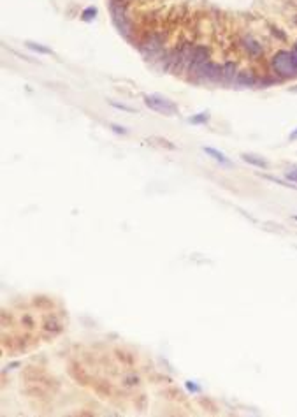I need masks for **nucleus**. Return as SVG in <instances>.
Instances as JSON below:
<instances>
[{
  "label": "nucleus",
  "instance_id": "nucleus-23",
  "mask_svg": "<svg viewBox=\"0 0 297 417\" xmlns=\"http://www.w3.org/2000/svg\"><path fill=\"white\" fill-rule=\"evenodd\" d=\"M290 55H292V62H293V65L297 67V43L292 46V50H290Z\"/></svg>",
  "mask_w": 297,
  "mask_h": 417
},
{
  "label": "nucleus",
  "instance_id": "nucleus-11",
  "mask_svg": "<svg viewBox=\"0 0 297 417\" xmlns=\"http://www.w3.org/2000/svg\"><path fill=\"white\" fill-rule=\"evenodd\" d=\"M234 81L237 83V85H241V87H253L255 83H257V76H255L253 71H239L236 74V79Z\"/></svg>",
  "mask_w": 297,
  "mask_h": 417
},
{
  "label": "nucleus",
  "instance_id": "nucleus-5",
  "mask_svg": "<svg viewBox=\"0 0 297 417\" xmlns=\"http://www.w3.org/2000/svg\"><path fill=\"white\" fill-rule=\"evenodd\" d=\"M197 78L208 83H216L220 79H223V65L216 64V62H206L199 71H197Z\"/></svg>",
  "mask_w": 297,
  "mask_h": 417
},
{
  "label": "nucleus",
  "instance_id": "nucleus-18",
  "mask_svg": "<svg viewBox=\"0 0 297 417\" xmlns=\"http://www.w3.org/2000/svg\"><path fill=\"white\" fill-rule=\"evenodd\" d=\"M264 178L265 180H269V181H272V183H278V185H281V187H286V188H293V190H297V185H292V183H288L286 180H279V178H274V176H265L264 174Z\"/></svg>",
  "mask_w": 297,
  "mask_h": 417
},
{
  "label": "nucleus",
  "instance_id": "nucleus-24",
  "mask_svg": "<svg viewBox=\"0 0 297 417\" xmlns=\"http://www.w3.org/2000/svg\"><path fill=\"white\" fill-rule=\"evenodd\" d=\"M288 139H290V141H297V127H295V129L292 130V132H290Z\"/></svg>",
  "mask_w": 297,
  "mask_h": 417
},
{
  "label": "nucleus",
  "instance_id": "nucleus-22",
  "mask_svg": "<svg viewBox=\"0 0 297 417\" xmlns=\"http://www.w3.org/2000/svg\"><path fill=\"white\" fill-rule=\"evenodd\" d=\"M111 129L115 130L116 134H123V136H125L127 134V129L125 127H120V125H115V123H111Z\"/></svg>",
  "mask_w": 297,
  "mask_h": 417
},
{
  "label": "nucleus",
  "instance_id": "nucleus-21",
  "mask_svg": "<svg viewBox=\"0 0 297 417\" xmlns=\"http://www.w3.org/2000/svg\"><path fill=\"white\" fill-rule=\"evenodd\" d=\"M186 389H188L190 392H199V391H201V387H199V385H195L193 382H186Z\"/></svg>",
  "mask_w": 297,
  "mask_h": 417
},
{
  "label": "nucleus",
  "instance_id": "nucleus-19",
  "mask_svg": "<svg viewBox=\"0 0 297 417\" xmlns=\"http://www.w3.org/2000/svg\"><path fill=\"white\" fill-rule=\"evenodd\" d=\"M285 180L290 183H297V165H292L288 171L285 173Z\"/></svg>",
  "mask_w": 297,
  "mask_h": 417
},
{
  "label": "nucleus",
  "instance_id": "nucleus-25",
  "mask_svg": "<svg viewBox=\"0 0 297 417\" xmlns=\"http://www.w3.org/2000/svg\"><path fill=\"white\" fill-rule=\"evenodd\" d=\"M293 220H295V222H297V215H293Z\"/></svg>",
  "mask_w": 297,
  "mask_h": 417
},
{
  "label": "nucleus",
  "instance_id": "nucleus-14",
  "mask_svg": "<svg viewBox=\"0 0 297 417\" xmlns=\"http://www.w3.org/2000/svg\"><path fill=\"white\" fill-rule=\"evenodd\" d=\"M236 74H237V65L234 64L232 60L225 62V64H223V79H222V81H230V79H236Z\"/></svg>",
  "mask_w": 297,
  "mask_h": 417
},
{
  "label": "nucleus",
  "instance_id": "nucleus-15",
  "mask_svg": "<svg viewBox=\"0 0 297 417\" xmlns=\"http://www.w3.org/2000/svg\"><path fill=\"white\" fill-rule=\"evenodd\" d=\"M25 46L29 48V50L36 51V53H39V55H53V51H51L50 48H48V46H43V44H39V43H32V41H27Z\"/></svg>",
  "mask_w": 297,
  "mask_h": 417
},
{
  "label": "nucleus",
  "instance_id": "nucleus-1",
  "mask_svg": "<svg viewBox=\"0 0 297 417\" xmlns=\"http://www.w3.org/2000/svg\"><path fill=\"white\" fill-rule=\"evenodd\" d=\"M271 67L279 78H292V76L297 74V67L292 62V55L286 50H279L272 55Z\"/></svg>",
  "mask_w": 297,
  "mask_h": 417
},
{
  "label": "nucleus",
  "instance_id": "nucleus-17",
  "mask_svg": "<svg viewBox=\"0 0 297 417\" xmlns=\"http://www.w3.org/2000/svg\"><path fill=\"white\" fill-rule=\"evenodd\" d=\"M208 120H209V113L208 111H202V113H199V115L188 118V122L193 123V125H202V123H206Z\"/></svg>",
  "mask_w": 297,
  "mask_h": 417
},
{
  "label": "nucleus",
  "instance_id": "nucleus-7",
  "mask_svg": "<svg viewBox=\"0 0 297 417\" xmlns=\"http://www.w3.org/2000/svg\"><path fill=\"white\" fill-rule=\"evenodd\" d=\"M162 48H164V37L155 32L146 36V39L139 44V50L144 57H155L157 53H160Z\"/></svg>",
  "mask_w": 297,
  "mask_h": 417
},
{
  "label": "nucleus",
  "instance_id": "nucleus-3",
  "mask_svg": "<svg viewBox=\"0 0 297 417\" xmlns=\"http://www.w3.org/2000/svg\"><path fill=\"white\" fill-rule=\"evenodd\" d=\"M109 9H111L113 23L116 25V29L120 30V34L129 37L130 36V23H129L127 8H125V4H123V0H111V2H109Z\"/></svg>",
  "mask_w": 297,
  "mask_h": 417
},
{
  "label": "nucleus",
  "instance_id": "nucleus-2",
  "mask_svg": "<svg viewBox=\"0 0 297 417\" xmlns=\"http://www.w3.org/2000/svg\"><path fill=\"white\" fill-rule=\"evenodd\" d=\"M144 104H146V108H150L151 111L158 113V115H164V116H176L179 111L178 106H176L171 99L164 97V95H158V94L144 95Z\"/></svg>",
  "mask_w": 297,
  "mask_h": 417
},
{
  "label": "nucleus",
  "instance_id": "nucleus-6",
  "mask_svg": "<svg viewBox=\"0 0 297 417\" xmlns=\"http://www.w3.org/2000/svg\"><path fill=\"white\" fill-rule=\"evenodd\" d=\"M206 62H209V50L206 46H193L192 50V57H190V62H188V72L192 76L197 74V71L202 67V65L206 64Z\"/></svg>",
  "mask_w": 297,
  "mask_h": 417
},
{
  "label": "nucleus",
  "instance_id": "nucleus-20",
  "mask_svg": "<svg viewBox=\"0 0 297 417\" xmlns=\"http://www.w3.org/2000/svg\"><path fill=\"white\" fill-rule=\"evenodd\" d=\"M109 104L113 106V108H116V109H122V111H129V113H134V108H130V106H127V104H118V102H115V101H111Z\"/></svg>",
  "mask_w": 297,
  "mask_h": 417
},
{
  "label": "nucleus",
  "instance_id": "nucleus-9",
  "mask_svg": "<svg viewBox=\"0 0 297 417\" xmlns=\"http://www.w3.org/2000/svg\"><path fill=\"white\" fill-rule=\"evenodd\" d=\"M18 324L23 327V331H32L37 327V317L34 312H22L18 317Z\"/></svg>",
  "mask_w": 297,
  "mask_h": 417
},
{
  "label": "nucleus",
  "instance_id": "nucleus-4",
  "mask_svg": "<svg viewBox=\"0 0 297 417\" xmlns=\"http://www.w3.org/2000/svg\"><path fill=\"white\" fill-rule=\"evenodd\" d=\"M64 331V322L57 313H48L41 322V333L44 338H55Z\"/></svg>",
  "mask_w": 297,
  "mask_h": 417
},
{
  "label": "nucleus",
  "instance_id": "nucleus-10",
  "mask_svg": "<svg viewBox=\"0 0 297 417\" xmlns=\"http://www.w3.org/2000/svg\"><path fill=\"white\" fill-rule=\"evenodd\" d=\"M241 158H243L244 162H248L250 165H253V167H258V169H267V167H269V162L265 160L262 155H257V153H241Z\"/></svg>",
  "mask_w": 297,
  "mask_h": 417
},
{
  "label": "nucleus",
  "instance_id": "nucleus-12",
  "mask_svg": "<svg viewBox=\"0 0 297 417\" xmlns=\"http://www.w3.org/2000/svg\"><path fill=\"white\" fill-rule=\"evenodd\" d=\"M243 48L246 50V53L250 57H260L262 55V44L258 41H255L253 37H244L243 39Z\"/></svg>",
  "mask_w": 297,
  "mask_h": 417
},
{
  "label": "nucleus",
  "instance_id": "nucleus-8",
  "mask_svg": "<svg viewBox=\"0 0 297 417\" xmlns=\"http://www.w3.org/2000/svg\"><path fill=\"white\" fill-rule=\"evenodd\" d=\"M202 150H204L206 155H209V157L213 158L215 162H218L220 165H225V167H232V162H230V158L227 157L223 151L216 150V148H211V146H202Z\"/></svg>",
  "mask_w": 297,
  "mask_h": 417
},
{
  "label": "nucleus",
  "instance_id": "nucleus-16",
  "mask_svg": "<svg viewBox=\"0 0 297 417\" xmlns=\"http://www.w3.org/2000/svg\"><path fill=\"white\" fill-rule=\"evenodd\" d=\"M97 8H93V6H90V8H86V9H83V13H81V20L83 22H86V23H90V22H93V20L97 18Z\"/></svg>",
  "mask_w": 297,
  "mask_h": 417
},
{
  "label": "nucleus",
  "instance_id": "nucleus-13",
  "mask_svg": "<svg viewBox=\"0 0 297 417\" xmlns=\"http://www.w3.org/2000/svg\"><path fill=\"white\" fill-rule=\"evenodd\" d=\"M120 384H122L125 389H136L141 385V378H139V375H136L134 371H127V373H123L122 378H120Z\"/></svg>",
  "mask_w": 297,
  "mask_h": 417
}]
</instances>
